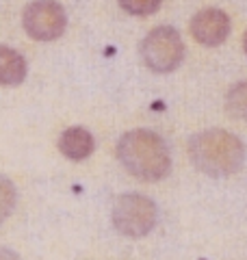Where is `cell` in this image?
I'll return each mask as SVG.
<instances>
[{
    "instance_id": "obj_1",
    "label": "cell",
    "mask_w": 247,
    "mask_h": 260,
    "mask_svg": "<svg viewBox=\"0 0 247 260\" xmlns=\"http://www.w3.org/2000/svg\"><path fill=\"white\" fill-rule=\"evenodd\" d=\"M117 160L130 176L143 182H159L171 172V154L154 130L135 128L117 141Z\"/></svg>"
},
{
    "instance_id": "obj_2",
    "label": "cell",
    "mask_w": 247,
    "mask_h": 260,
    "mask_svg": "<svg viewBox=\"0 0 247 260\" xmlns=\"http://www.w3.org/2000/svg\"><path fill=\"white\" fill-rule=\"evenodd\" d=\"M189 156L202 174L210 178H228L245 162V145L236 135L224 128H208L189 141Z\"/></svg>"
},
{
    "instance_id": "obj_3",
    "label": "cell",
    "mask_w": 247,
    "mask_h": 260,
    "mask_svg": "<svg viewBox=\"0 0 247 260\" xmlns=\"http://www.w3.org/2000/svg\"><path fill=\"white\" fill-rule=\"evenodd\" d=\"M111 221L121 237L143 239L156 225V204L141 193H123L115 200Z\"/></svg>"
},
{
    "instance_id": "obj_4",
    "label": "cell",
    "mask_w": 247,
    "mask_h": 260,
    "mask_svg": "<svg viewBox=\"0 0 247 260\" xmlns=\"http://www.w3.org/2000/svg\"><path fill=\"white\" fill-rule=\"evenodd\" d=\"M141 59L145 68L156 74H169L178 70L184 59V42L174 26H156L141 42Z\"/></svg>"
},
{
    "instance_id": "obj_5",
    "label": "cell",
    "mask_w": 247,
    "mask_h": 260,
    "mask_svg": "<svg viewBox=\"0 0 247 260\" xmlns=\"http://www.w3.org/2000/svg\"><path fill=\"white\" fill-rule=\"evenodd\" d=\"M22 24L37 42H54L65 32L68 15L56 0H33L22 13Z\"/></svg>"
},
{
    "instance_id": "obj_6",
    "label": "cell",
    "mask_w": 247,
    "mask_h": 260,
    "mask_svg": "<svg viewBox=\"0 0 247 260\" xmlns=\"http://www.w3.org/2000/svg\"><path fill=\"white\" fill-rule=\"evenodd\" d=\"M191 35L202 46H221L230 35L228 13L224 9H217V7H206V9L197 11L191 20Z\"/></svg>"
},
{
    "instance_id": "obj_7",
    "label": "cell",
    "mask_w": 247,
    "mask_h": 260,
    "mask_svg": "<svg viewBox=\"0 0 247 260\" xmlns=\"http://www.w3.org/2000/svg\"><path fill=\"white\" fill-rule=\"evenodd\" d=\"M94 148H96V141L91 133L82 126H70L68 130H63V135L59 139V152L70 160L89 158Z\"/></svg>"
},
{
    "instance_id": "obj_8",
    "label": "cell",
    "mask_w": 247,
    "mask_h": 260,
    "mask_svg": "<svg viewBox=\"0 0 247 260\" xmlns=\"http://www.w3.org/2000/svg\"><path fill=\"white\" fill-rule=\"evenodd\" d=\"M26 59L9 46H0V85L15 87L26 78Z\"/></svg>"
},
{
    "instance_id": "obj_9",
    "label": "cell",
    "mask_w": 247,
    "mask_h": 260,
    "mask_svg": "<svg viewBox=\"0 0 247 260\" xmlns=\"http://www.w3.org/2000/svg\"><path fill=\"white\" fill-rule=\"evenodd\" d=\"M226 111L230 117L247 121V80H241L230 87L226 95Z\"/></svg>"
},
{
    "instance_id": "obj_10",
    "label": "cell",
    "mask_w": 247,
    "mask_h": 260,
    "mask_svg": "<svg viewBox=\"0 0 247 260\" xmlns=\"http://www.w3.org/2000/svg\"><path fill=\"white\" fill-rule=\"evenodd\" d=\"M15 202H18V191L15 184L11 182V178H7L0 174V223L7 221V217L13 213Z\"/></svg>"
},
{
    "instance_id": "obj_11",
    "label": "cell",
    "mask_w": 247,
    "mask_h": 260,
    "mask_svg": "<svg viewBox=\"0 0 247 260\" xmlns=\"http://www.w3.org/2000/svg\"><path fill=\"white\" fill-rule=\"evenodd\" d=\"M119 7L130 15H150L159 11L163 0H117Z\"/></svg>"
},
{
    "instance_id": "obj_12",
    "label": "cell",
    "mask_w": 247,
    "mask_h": 260,
    "mask_svg": "<svg viewBox=\"0 0 247 260\" xmlns=\"http://www.w3.org/2000/svg\"><path fill=\"white\" fill-rule=\"evenodd\" d=\"M0 260H20V256L15 254L13 249H7V247H0Z\"/></svg>"
},
{
    "instance_id": "obj_13",
    "label": "cell",
    "mask_w": 247,
    "mask_h": 260,
    "mask_svg": "<svg viewBox=\"0 0 247 260\" xmlns=\"http://www.w3.org/2000/svg\"><path fill=\"white\" fill-rule=\"evenodd\" d=\"M243 50H245V54H247V30H245V35H243Z\"/></svg>"
}]
</instances>
